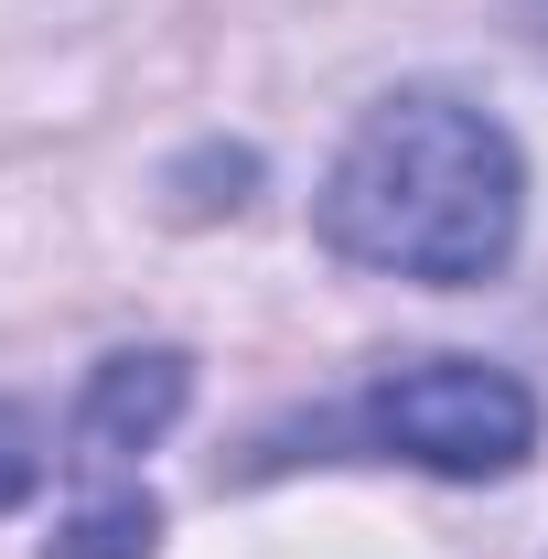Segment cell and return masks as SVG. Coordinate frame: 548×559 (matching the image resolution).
I'll use <instances>...</instances> for the list:
<instances>
[{"label": "cell", "mask_w": 548, "mask_h": 559, "mask_svg": "<svg viewBox=\"0 0 548 559\" xmlns=\"http://www.w3.org/2000/svg\"><path fill=\"white\" fill-rule=\"evenodd\" d=\"M44 485V452H33V419L0 409V506H22V495Z\"/></svg>", "instance_id": "5b68a950"}, {"label": "cell", "mask_w": 548, "mask_h": 559, "mask_svg": "<svg viewBox=\"0 0 548 559\" xmlns=\"http://www.w3.org/2000/svg\"><path fill=\"white\" fill-rule=\"evenodd\" d=\"M183 399H194V366L172 345H140V355H108L86 388H75V419H65V463L75 474H119V463H140L172 419H183Z\"/></svg>", "instance_id": "3957f363"}, {"label": "cell", "mask_w": 548, "mask_h": 559, "mask_svg": "<svg viewBox=\"0 0 548 559\" xmlns=\"http://www.w3.org/2000/svg\"><path fill=\"white\" fill-rule=\"evenodd\" d=\"M312 452H366V463H419V474H452V485H484V474H516L538 452V399L516 366H484V355H419V366H388L366 377L344 409L301 419Z\"/></svg>", "instance_id": "7a4b0ae2"}, {"label": "cell", "mask_w": 548, "mask_h": 559, "mask_svg": "<svg viewBox=\"0 0 548 559\" xmlns=\"http://www.w3.org/2000/svg\"><path fill=\"white\" fill-rule=\"evenodd\" d=\"M151 549H162V506L140 485H97L65 527L44 538V559H151Z\"/></svg>", "instance_id": "277c9868"}, {"label": "cell", "mask_w": 548, "mask_h": 559, "mask_svg": "<svg viewBox=\"0 0 548 559\" xmlns=\"http://www.w3.org/2000/svg\"><path fill=\"white\" fill-rule=\"evenodd\" d=\"M527 11H538V33H548V0H527Z\"/></svg>", "instance_id": "8992f818"}, {"label": "cell", "mask_w": 548, "mask_h": 559, "mask_svg": "<svg viewBox=\"0 0 548 559\" xmlns=\"http://www.w3.org/2000/svg\"><path fill=\"white\" fill-rule=\"evenodd\" d=\"M312 226H323V248L355 259V270L474 290L527 237V162H516L505 119H484L474 97L398 86L334 151V173L312 194Z\"/></svg>", "instance_id": "6da1fadb"}]
</instances>
